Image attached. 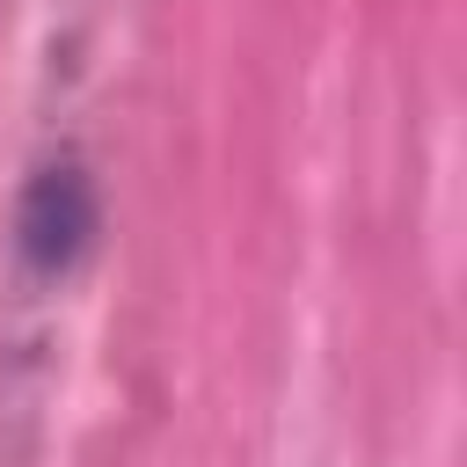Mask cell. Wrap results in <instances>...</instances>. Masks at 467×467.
<instances>
[{
	"instance_id": "obj_1",
	"label": "cell",
	"mask_w": 467,
	"mask_h": 467,
	"mask_svg": "<svg viewBox=\"0 0 467 467\" xmlns=\"http://www.w3.org/2000/svg\"><path fill=\"white\" fill-rule=\"evenodd\" d=\"M95 234V197L80 168H44L22 197V255L36 270H66L80 255V241Z\"/></svg>"
}]
</instances>
